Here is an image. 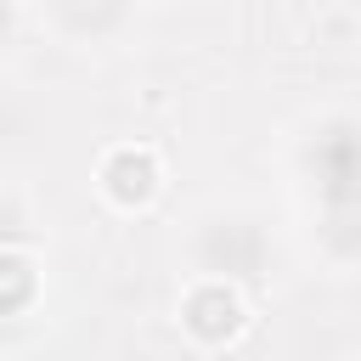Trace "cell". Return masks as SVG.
Instances as JSON below:
<instances>
[{
	"label": "cell",
	"mask_w": 361,
	"mask_h": 361,
	"mask_svg": "<svg viewBox=\"0 0 361 361\" xmlns=\"http://www.w3.org/2000/svg\"><path fill=\"white\" fill-rule=\"evenodd\" d=\"M96 186H102V197H107L113 209L135 214V209H147V203L158 197V186H164V164H158L152 147L124 141V147L102 152V164H96Z\"/></svg>",
	"instance_id": "3957f363"
},
{
	"label": "cell",
	"mask_w": 361,
	"mask_h": 361,
	"mask_svg": "<svg viewBox=\"0 0 361 361\" xmlns=\"http://www.w3.org/2000/svg\"><path fill=\"white\" fill-rule=\"evenodd\" d=\"M51 11L62 23V34L79 39V17H90V34H102V23H118L124 0H51Z\"/></svg>",
	"instance_id": "8992f818"
},
{
	"label": "cell",
	"mask_w": 361,
	"mask_h": 361,
	"mask_svg": "<svg viewBox=\"0 0 361 361\" xmlns=\"http://www.w3.org/2000/svg\"><path fill=\"white\" fill-rule=\"evenodd\" d=\"M299 175L305 192L322 203V226L361 214V118H322L299 147Z\"/></svg>",
	"instance_id": "6da1fadb"
},
{
	"label": "cell",
	"mask_w": 361,
	"mask_h": 361,
	"mask_svg": "<svg viewBox=\"0 0 361 361\" xmlns=\"http://www.w3.org/2000/svg\"><path fill=\"white\" fill-rule=\"evenodd\" d=\"M39 299V259L17 243H0V316H23Z\"/></svg>",
	"instance_id": "5b68a950"
},
{
	"label": "cell",
	"mask_w": 361,
	"mask_h": 361,
	"mask_svg": "<svg viewBox=\"0 0 361 361\" xmlns=\"http://www.w3.org/2000/svg\"><path fill=\"white\" fill-rule=\"evenodd\" d=\"M259 259H265V237L248 214H237V231L226 243V231L214 220L197 226V276H226V282H248L259 276Z\"/></svg>",
	"instance_id": "277c9868"
},
{
	"label": "cell",
	"mask_w": 361,
	"mask_h": 361,
	"mask_svg": "<svg viewBox=\"0 0 361 361\" xmlns=\"http://www.w3.org/2000/svg\"><path fill=\"white\" fill-rule=\"evenodd\" d=\"M248 327V305H243V288L226 282V276H197L186 293H180V333L197 344V350H226L237 344Z\"/></svg>",
	"instance_id": "7a4b0ae2"
}]
</instances>
